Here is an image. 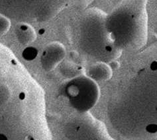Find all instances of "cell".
Listing matches in <instances>:
<instances>
[{
  "label": "cell",
  "instance_id": "11",
  "mask_svg": "<svg viewBox=\"0 0 157 140\" xmlns=\"http://www.w3.org/2000/svg\"><path fill=\"white\" fill-rule=\"evenodd\" d=\"M43 55H46V52H44V53H43Z\"/></svg>",
  "mask_w": 157,
  "mask_h": 140
},
{
  "label": "cell",
  "instance_id": "2",
  "mask_svg": "<svg viewBox=\"0 0 157 140\" xmlns=\"http://www.w3.org/2000/svg\"><path fill=\"white\" fill-rule=\"evenodd\" d=\"M146 131L148 132V133L151 134H155L157 132V126L156 124H149L146 126Z\"/></svg>",
  "mask_w": 157,
  "mask_h": 140
},
{
  "label": "cell",
  "instance_id": "9",
  "mask_svg": "<svg viewBox=\"0 0 157 140\" xmlns=\"http://www.w3.org/2000/svg\"><path fill=\"white\" fill-rule=\"evenodd\" d=\"M80 128V127H78V128H76V130H77V131H79Z\"/></svg>",
  "mask_w": 157,
  "mask_h": 140
},
{
  "label": "cell",
  "instance_id": "1",
  "mask_svg": "<svg viewBox=\"0 0 157 140\" xmlns=\"http://www.w3.org/2000/svg\"><path fill=\"white\" fill-rule=\"evenodd\" d=\"M38 50L34 47H27L22 51V56L25 60L32 61L36 58Z\"/></svg>",
  "mask_w": 157,
  "mask_h": 140
},
{
  "label": "cell",
  "instance_id": "5",
  "mask_svg": "<svg viewBox=\"0 0 157 140\" xmlns=\"http://www.w3.org/2000/svg\"><path fill=\"white\" fill-rule=\"evenodd\" d=\"M0 140H8V138L4 134L0 133Z\"/></svg>",
  "mask_w": 157,
  "mask_h": 140
},
{
  "label": "cell",
  "instance_id": "12",
  "mask_svg": "<svg viewBox=\"0 0 157 140\" xmlns=\"http://www.w3.org/2000/svg\"><path fill=\"white\" fill-rule=\"evenodd\" d=\"M96 140H97V139H96Z\"/></svg>",
  "mask_w": 157,
  "mask_h": 140
},
{
  "label": "cell",
  "instance_id": "8",
  "mask_svg": "<svg viewBox=\"0 0 157 140\" xmlns=\"http://www.w3.org/2000/svg\"><path fill=\"white\" fill-rule=\"evenodd\" d=\"M20 29H21L22 31H25V30H27V27L26 25H22V26L20 27Z\"/></svg>",
  "mask_w": 157,
  "mask_h": 140
},
{
  "label": "cell",
  "instance_id": "10",
  "mask_svg": "<svg viewBox=\"0 0 157 140\" xmlns=\"http://www.w3.org/2000/svg\"><path fill=\"white\" fill-rule=\"evenodd\" d=\"M29 140H34V139L33 137H29Z\"/></svg>",
  "mask_w": 157,
  "mask_h": 140
},
{
  "label": "cell",
  "instance_id": "4",
  "mask_svg": "<svg viewBox=\"0 0 157 140\" xmlns=\"http://www.w3.org/2000/svg\"><path fill=\"white\" fill-rule=\"evenodd\" d=\"M19 98H20V100H25V93H20L19 94Z\"/></svg>",
  "mask_w": 157,
  "mask_h": 140
},
{
  "label": "cell",
  "instance_id": "6",
  "mask_svg": "<svg viewBox=\"0 0 157 140\" xmlns=\"http://www.w3.org/2000/svg\"><path fill=\"white\" fill-rule=\"evenodd\" d=\"M105 50H106V51L107 52H112V50H113V48H112V47L111 46H107L105 47Z\"/></svg>",
  "mask_w": 157,
  "mask_h": 140
},
{
  "label": "cell",
  "instance_id": "7",
  "mask_svg": "<svg viewBox=\"0 0 157 140\" xmlns=\"http://www.w3.org/2000/svg\"><path fill=\"white\" fill-rule=\"evenodd\" d=\"M45 32V30L44 29H40L39 30V35H44Z\"/></svg>",
  "mask_w": 157,
  "mask_h": 140
},
{
  "label": "cell",
  "instance_id": "3",
  "mask_svg": "<svg viewBox=\"0 0 157 140\" xmlns=\"http://www.w3.org/2000/svg\"><path fill=\"white\" fill-rule=\"evenodd\" d=\"M150 69L153 72H155L157 70V62L156 61H153L150 64Z\"/></svg>",
  "mask_w": 157,
  "mask_h": 140
}]
</instances>
